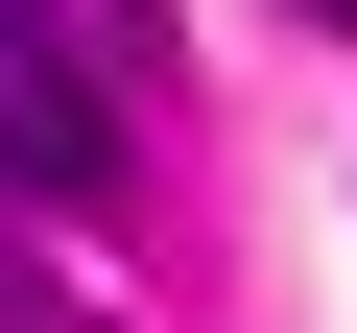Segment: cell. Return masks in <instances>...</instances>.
Segmentation results:
<instances>
[{"mask_svg":"<svg viewBox=\"0 0 357 333\" xmlns=\"http://www.w3.org/2000/svg\"><path fill=\"white\" fill-rule=\"evenodd\" d=\"M0 191H48V215H119V95L72 48H0Z\"/></svg>","mask_w":357,"mask_h":333,"instance_id":"obj_1","label":"cell"},{"mask_svg":"<svg viewBox=\"0 0 357 333\" xmlns=\"http://www.w3.org/2000/svg\"><path fill=\"white\" fill-rule=\"evenodd\" d=\"M333 24H357V0H333Z\"/></svg>","mask_w":357,"mask_h":333,"instance_id":"obj_2","label":"cell"}]
</instances>
